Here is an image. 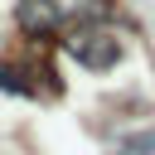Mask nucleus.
Listing matches in <instances>:
<instances>
[{
    "label": "nucleus",
    "mask_w": 155,
    "mask_h": 155,
    "mask_svg": "<svg viewBox=\"0 0 155 155\" xmlns=\"http://www.w3.org/2000/svg\"><path fill=\"white\" fill-rule=\"evenodd\" d=\"M15 24L29 39H48L63 24V5L58 0H15Z\"/></svg>",
    "instance_id": "f257e3e1"
},
{
    "label": "nucleus",
    "mask_w": 155,
    "mask_h": 155,
    "mask_svg": "<svg viewBox=\"0 0 155 155\" xmlns=\"http://www.w3.org/2000/svg\"><path fill=\"white\" fill-rule=\"evenodd\" d=\"M68 48L82 58V68H116V58H121V44L111 39V34H78V39H68Z\"/></svg>",
    "instance_id": "f03ea898"
},
{
    "label": "nucleus",
    "mask_w": 155,
    "mask_h": 155,
    "mask_svg": "<svg viewBox=\"0 0 155 155\" xmlns=\"http://www.w3.org/2000/svg\"><path fill=\"white\" fill-rule=\"evenodd\" d=\"M121 155H155V131H136L121 140Z\"/></svg>",
    "instance_id": "20e7f679"
},
{
    "label": "nucleus",
    "mask_w": 155,
    "mask_h": 155,
    "mask_svg": "<svg viewBox=\"0 0 155 155\" xmlns=\"http://www.w3.org/2000/svg\"><path fill=\"white\" fill-rule=\"evenodd\" d=\"M0 87L5 92H19V97H34V82H29V68L24 63H0Z\"/></svg>",
    "instance_id": "7ed1b4c3"
}]
</instances>
